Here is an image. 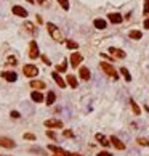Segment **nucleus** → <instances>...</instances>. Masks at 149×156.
<instances>
[{
	"instance_id": "obj_1",
	"label": "nucleus",
	"mask_w": 149,
	"mask_h": 156,
	"mask_svg": "<svg viewBox=\"0 0 149 156\" xmlns=\"http://www.w3.org/2000/svg\"><path fill=\"white\" fill-rule=\"evenodd\" d=\"M101 66V69H103V72H104L106 76H109L111 79H119V72H117V69L114 68V66L111 64V63H106V61H103V63L100 64Z\"/></svg>"
},
{
	"instance_id": "obj_2",
	"label": "nucleus",
	"mask_w": 149,
	"mask_h": 156,
	"mask_svg": "<svg viewBox=\"0 0 149 156\" xmlns=\"http://www.w3.org/2000/svg\"><path fill=\"white\" fill-rule=\"evenodd\" d=\"M47 29H48V34H50L51 37H53L56 42H64V37H63L61 31H59V27L56 26V24L48 23V24H47Z\"/></svg>"
},
{
	"instance_id": "obj_3",
	"label": "nucleus",
	"mask_w": 149,
	"mask_h": 156,
	"mask_svg": "<svg viewBox=\"0 0 149 156\" xmlns=\"http://www.w3.org/2000/svg\"><path fill=\"white\" fill-rule=\"evenodd\" d=\"M22 72H24L26 77H36L39 74V68L36 64H26L24 68H22Z\"/></svg>"
},
{
	"instance_id": "obj_4",
	"label": "nucleus",
	"mask_w": 149,
	"mask_h": 156,
	"mask_svg": "<svg viewBox=\"0 0 149 156\" xmlns=\"http://www.w3.org/2000/svg\"><path fill=\"white\" fill-rule=\"evenodd\" d=\"M45 126L50 127V129H63V122L58 119H47L45 121Z\"/></svg>"
},
{
	"instance_id": "obj_5",
	"label": "nucleus",
	"mask_w": 149,
	"mask_h": 156,
	"mask_svg": "<svg viewBox=\"0 0 149 156\" xmlns=\"http://www.w3.org/2000/svg\"><path fill=\"white\" fill-rule=\"evenodd\" d=\"M109 53L112 55L114 58H120V60L127 57V53H125L124 50H120V48H116V47H109Z\"/></svg>"
},
{
	"instance_id": "obj_6",
	"label": "nucleus",
	"mask_w": 149,
	"mask_h": 156,
	"mask_svg": "<svg viewBox=\"0 0 149 156\" xmlns=\"http://www.w3.org/2000/svg\"><path fill=\"white\" fill-rule=\"evenodd\" d=\"M2 77L5 81H8V82H15L16 79H18V74H16L15 71H3L2 72Z\"/></svg>"
},
{
	"instance_id": "obj_7",
	"label": "nucleus",
	"mask_w": 149,
	"mask_h": 156,
	"mask_svg": "<svg viewBox=\"0 0 149 156\" xmlns=\"http://www.w3.org/2000/svg\"><path fill=\"white\" fill-rule=\"evenodd\" d=\"M15 140H11L8 137H0V147L3 148H15Z\"/></svg>"
},
{
	"instance_id": "obj_8",
	"label": "nucleus",
	"mask_w": 149,
	"mask_h": 156,
	"mask_svg": "<svg viewBox=\"0 0 149 156\" xmlns=\"http://www.w3.org/2000/svg\"><path fill=\"white\" fill-rule=\"evenodd\" d=\"M29 57H31L32 60L39 57V47H37V42H36V40H32V42L29 43Z\"/></svg>"
},
{
	"instance_id": "obj_9",
	"label": "nucleus",
	"mask_w": 149,
	"mask_h": 156,
	"mask_svg": "<svg viewBox=\"0 0 149 156\" xmlns=\"http://www.w3.org/2000/svg\"><path fill=\"white\" fill-rule=\"evenodd\" d=\"M13 15L19 16V18H27V15H29V13L26 12V8L19 7V5H15V7H13Z\"/></svg>"
},
{
	"instance_id": "obj_10",
	"label": "nucleus",
	"mask_w": 149,
	"mask_h": 156,
	"mask_svg": "<svg viewBox=\"0 0 149 156\" xmlns=\"http://www.w3.org/2000/svg\"><path fill=\"white\" fill-rule=\"evenodd\" d=\"M79 76H80V79L82 81H88L90 79V69L87 68V66H80L79 68Z\"/></svg>"
},
{
	"instance_id": "obj_11",
	"label": "nucleus",
	"mask_w": 149,
	"mask_h": 156,
	"mask_svg": "<svg viewBox=\"0 0 149 156\" xmlns=\"http://www.w3.org/2000/svg\"><path fill=\"white\" fill-rule=\"evenodd\" d=\"M82 60H83V57H82L80 53H77V52L71 55V64L74 66V68H77V66L82 63Z\"/></svg>"
},
{
	"instance_id": "obj_12",
	"label": "nucleus",
	"mask_w": 149,
	"mask_h": 156,
	"mask_svg": "<svg viewBox=\"0 0 149 156\" xmlns=\"http://www.w3.org/2000/svg\"><path fill=\"white\" fill-rule=\"evenodd\" d=\"M109 140H111V143H112L117 150H125V143H124L122 140H120V138H117L116 135H112V137L109 138Z\"/></svg>"
},
{
	"instance_id": "obj_13",
	"label": "nucleus",
	"mask_w": 149,
	"mask_h": 156,
	"mask_svg": "<svg viewBox=\"0 0 149 156\" xmlns=\"http://www.w3.org/2000/svg\"><path fill=\"white\" fill-rule=\"evenodd\" d=\"M51 76H53V79H55V82H56V84H58L61 88H64L66 87V82H64V79H63V77L59 76V72L58 71H55L53 72V74H51Z\"/></svg>"
},
{
	"instance_id": "obj_14",
	"label": "nucleus",
	"mask_w": 149,
	"mask_h": 156,
	"mask_svg": "<svg viewBox=\"0 0 149 156\" xmlns=\"http://www.w3.org/2000/svg\"><path fill=\"white\" fill-rule=\"evenodd\" d=\"M107 18H109V21L114 23V24H120V23H122V19H124L119 13H109V15H107Z\"/></svg>"
},
{
	"instance_id": "obj_15",
	"label": "nucleus",
	"mask_w": 149,
	"mask_h": 156,
	"mask_svg": "<svg viewBox=\"0 0 149 156\" xmlns=\"http://www.w3.org/2000/svg\"><path fill=\"white\" fill-rule=\"evenodd\" d=\"M31 98H32V102H36V103H42V102H43V93L39 92V90H36V92L31 93Z\"/></svg>"
},
{
	"instance_id": "obj_16",
	"label": "nucleus",
	"mask_w": 149,
	"mask_h": 156,
	"mask_svg": "<svg viewBox=\"0 0 149 156\" xmlns=\"http://www.w3.org/2000/svg\"><path fill=\"white\" fill-rule=\"evenodd\" d=\"M93 26L96 27V29H106L107 27V23L104 19H101V18H96L95 21H93Z\"/></svg>"
},
{
	"instance_id": "obj_17",
	"label": "nucleus",
	"mask_w": 149,
	"mask_h": 156,
	"mask_svg": "<svg viewBox=\"0 0 149 156\" xmlns=\"http://www.w3.org/2000/svg\"><path fill=\"white\" fill-rule=\"evenodd\" d=\"M96 140H98L103 147H109V145H112L111 143V140H107V138L103 135V133H96Z\"/></svg>"
},
{
	"instance_id": "obj_18",
	"label": "nucleus",
	"mask_w": 149,
	"mask_h": 156,
	"mask_svg": "<svg viewBox=\"0 0 149 156\" xmlns=\"http://www.w3.org/2000/svg\"><path fill=\"white\" fill-rule=\"evenodd\" d=\"M67 84H69L72 88H77V79H76V76H72V74L67 76Z\"/></svg>"
},
{
	"instance_id": "obj_19",
	"label": "nucleus",
	"mask_w": 149,
	"mask_h": 156,
	"mask_svg": "<svg viewBox=\"0 0 149 156\" xmlns=\"http://www.w3.org/2000/svg\"><path fill=\"white\" fill-rule=\"evenodd\" d=\"M120 74L124 76V79L127 81V82H130V81H131V74L128 72V69H127V68H120Z\"/></svg>"
},
{
	"instance_id": "obj_20",
	"label": "nucleus",
	"mask_w": 149,
	"mask_h": 156,
	"mask_svg": "<svg viewBox=\"0 0 149 156\" xmlns=\"http://www.w3.org/2000/svg\"><path fill=\"white\" fill-rule=\"evenodd\" d=\"M130 39H133V40H140V39L143 37V34H141V31H130Z\"/></svg>"
},
{
	"instance_id": "obj_21",
	"label": "nucleus",
	"mask_w": 149,
	"mask_h": 156,
	"mask_svg": "<svg viewBox=\"0 0 149 156\" xmlns=\"http://www.w3.org/2000/svg\"><path fill=\"white\" fill-rule=\"evenodd\" d=\"M130 105H131V109H133V113H135L136 116H140V114H141V109H140L138 105H136L135 100H130Z\"/></svg>"
},
{
	"instance_id": "obj_22",
	"label": "nucleus",
	"mask_w": 149,
	"mask_h": 156,
	"mask_svg": "<svg viewBox=\"0 0 149 156\" xmlns=\"http://www.w3.org/2000/svg\"><path fill=\"white\" fill-rule=\"evenodd\" d=\"M55 100H56L55 92H48V95H47V105H53Z\"/></svg>"
},
{
	"instance_id": "obj_23",
	"label": "nucleus",
	"mask_w": 149,
	"mask_h": 156,
	"mask_svg": "<svg viewBox=\"0 0 149 156\" xmlns=\"http://www.w3.org/2000/svg\"><path fill=\"white\" fill-rule=\"evenodd\" d=\"M31 85L34 88H45V82H42V81H32Z\"/></svg>"
},
{
	"instance_id": "obj_24",
	"label": "nucleus",
	"mask_w": 149,
	"mask_h": 156,
	"mask_svg": "<svg viewBox=\"0 0 149 156\" xmlns=\"http://www.w3.org/2000/svg\"><path fill=\"white\" fill-rule=\"evenodd\" d=\"M66 47L69 48V50H77V48H79V43L74 42V40H67V42H66Z\"/></svg>"
},
{
	"instance_id": "obj_25",
	"label": "nucleus",
	"mask_w": 149,
	"mask_h": 156,
	"mask_svg": "<svg viewBox=\"0 0 149 156\" xmlns=\"http://www.w3.org/2000/svg\"><path fill=\"white\" fill-rule=\"evenodd\" d=\"M66 69H67V63H66V61H63V63H59L58 66H56V71H58V72H66Z\"/></svg>"
},
{
	"instance_id": "obj_26",
	"label": "nucleus",
	"mask_w": 149,
	"mask_h": 156,
	"mask_svg": "<svg viewBox=\"0 0 149 156\" xmlns=\"http://www.w3.org/2000/svg\"><path fill=\"white\" fill-rule=\"evenodd\" d=\"M136 142H138L140 145H143V147H149V140H147V138H141V137H140Z\"/></svg>"
},
{
	"instance_id": "obj_27",
	"label": "nucleus",
	"mask_w": 149,
	"mask_h": 156,
	"mask_svg": "<svg viewBox=\"0 0 149 156\" xmlns=\"http://www.w3.org/2000/svg\"><path fill=\"white\" fill-rule=\"evenodd\" d=\"M58 2H59V5L64 10H69V2H67V0H58Z\"/></svg>"
},
{
	"instance_id": "obj_28",
	"label": "nucleus",
	"mask_w": 149,
	"mask_h": 156,
	"mask_svg": "<svg viewBox=\"0 0 149 156\" xmlns=\"http://www.w3.org/2000/svg\"><path fill=\"white\" fill-rule=\"evenodd\" d=\"M24 138H27V140H36V135L34 133H24Z\"/></svg>"
},
{
	"instance_id": "obj_29",
	"label": "nucleus",
	"mask_w": 149,
	"mask_h": 156,
	"mask_svg": "<svg viewBox=\"0 0 149 156\" xmlns=\"http://www.w3.org/2000/svg\"><path fill=\"white\" fill-rule=\"evenodd\" d=\"M24 27H27V31H29V32H34V26H32L31 23H26Z\"/></svg>"
},
{
	"instance_id": "obj_30",
	"label": "nucleus",
	"mask_w": 149,
	"mask_h": 156,
	"mask_svg": "<svg viewBox=\"0 0 149 156\" xmlns=\"http://www.w3.org/2000/svg\"><path fill=\"white\" fill-rule=\"evenodd\" d=\"M19 116H21V114L18 113V111H11V118H13V119H18Z\"/></svg>"
},
{
	"instance_id": "obj_31",
	"label": "nucleus",
	"mask_w": 149,
	"mask_h": 156,
	"mask_svg": "<svg viewBox=\"0 0 149 156\" xmlns=\"http://www.w3.org/2000/svg\"><path fill=\"white\" fill-rule=\"evenodd\" d=\"M144 15H149V0H146L144 3Z\"/></svg>"
},
{
	"instance_id": "obj_32",
	"label": "nucleus",
	"mask_w": 149,
	"mask_h": 156,
	"mask_svg": "<svg viewBox=\"0 0 149 156\" xmlns=\"http://www.w3.org/2000/svg\"><path fill=\"white\" fill-rule=\"evenodd\" d=\"M63 133H64V137H74V133L71 130H63Z\"/></svg>"
},
{
	"instance_id": "obj_33",
	"label": "nucleus",
	"mask_w": 149,
	"mask_h": 156,
	"mask_svg": "<svg viewBox=\"0 0 149 156\" xmlns=\"http://www.w3.org/2000/svg\"><path fill=\"white\" fill-rule=\"evenodd\" d=\"M98 156H112V154H111L109 151H100V153H98Z\"/></svg>"
},
{
	"instance_id": "obj_34",
	"label": "nucleus",
	"mask_w": 149,
	"mask_h": 156,
	"mask_svg": "<svg viewBox=\"0 0 149 156\" xmlns=\"http://www.w3.org/2000/svg\"><path fill=\"white\" fill-rule=\"evenodd\" d=\"M47 135H48V137H51V138H56V135H55V133L51 132V130H47Z\"/></svg>"
},
{
	"instance_id": "obj_35",
	"label": "nucleus",
	"mask_w": 149,
	"mask_h": 156,
	"mask_svg": "<svg viewBox=\"0 0 149 156\" xmlns=\"http://www.w3.org/2000/svg\"><path fill=\"white\" fill-rule=\"evenodd\" d=\"M40 57H42V60L45 61V63H47V64H50V60L47 58V57H45V55H40Z\"/></svg>"
},
{
	"instance_id": "obj_36",
	"label": "nucleus",
	"mask_w": 149,
	"mask_h": 156,
	"mask_svg": "<svg viewBox=\"0 0 149 156\" xmlns=\"http://www.w3.org/2000/svg\"><path fill=\"white\" fill-rule=\"evenodd\" d=\"M144 27H146V29H149V18L144 19Z\"/></svg>"
},
{
	"instance_id": "obj_37",
	"label": "nucleus",
	"mask_w": 149,
	"mask_h": 156,
	"mask_svg": "<svg viewBox=\"0 0 149 156\" xmlns=\"http://www.w3.org/2000/svg\"><path fill=\"white\" fill-rule=\"evenodd\" d=\"M66 156H82V154H76V153H69V151H66Z\"/></svg>"
},
{
	"instance_id": "obj_38",
	"label": "nucleus",
	"mask_w": 149,
	"mask_h": 156,
	"mask_svg": "<svg viewBox=\"0 0 149 156\" xmlns=\"http://www.w3.org/2000/svg\"><path fill=\"white\" fill-rule=\"evenodd\" d=\"M37 2H39V3H45L47 0H37Z\"/></svg>"
},
{
	"instance_id": "obj_39",
	"label": "nucleus",
	"mask_w": 149,
	"mask_h": 156,
	"mask_svg": "<svg viewBox=\"0 0 149 156\" xmlns=\"http://www.w3.org/2000/svg\"><path fill=\"white\" fill-rule=\"evenodd\" d=\"M26 2H29V3H36V2H34V0H26Z\"/></svg>"
}]
</instances>
